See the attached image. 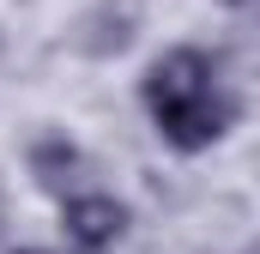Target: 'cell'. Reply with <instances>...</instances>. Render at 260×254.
Wrapping results in <instances>:
<instances>
[{
  "instance_id": "cell-1",
  "label": "cell",
  "mask_w": 260,
  "mask_h": 254,
  "mask_svg": "<svg viewBox=\"0 0 260 254\" xmlns=\"http://www.w3.org/2000/svg\"><path fill=\"white\" fill-rule=\"evenodd\" d=\"M139 109H145L151 133L182 157L224 145L230 127L242 121V97H236L224 61L200 43H170L139 73Z\"/></svg>"
},
{
  "instance_id": "cell-2",
  "label": "cell",
  "mask_w": 260,
  "mask_h": 254,
  "mask_svg": "<svg viewBox=\"0 0 260 254\" xmlns=\"http://www.w3.org/2000/svg\"><path fill=\"white\" fill-rule=\"evenodd\" d=\"M55 218H61V242L67 254H109L121 236H127L133 212L121 194H109L97 176L91 182H79L73 194H61L55 200Z\"/></svg>"
},
{
  "instance_id": "cell-3",
  "label": "cell",
  "mask_w": 260,
  "mask_h": 254,
  "mask_svg": "<svg viewBox=\"0 0 260 254\" xmlns=\"http://www.w3.org/2000/svg\"><path fill=\"white\" fill-rule=\"evenodd\" d=\"M133 37H139V6H133V0H91V6H79L73 24H67V43H73V55H85V61H115V55H127Z\"/></svg>"
},
{
  "instance_id": "cell-4",
  "label": "cell",
  "mask_w": 260,
  "mask_h": 254,
  "mask_svg": "<svg viewBox=\"0 0 260 254\" xmlns=\"http://www.w3.org/2000/svg\"><path fill=\"white\" fill-rule=\"evenodd\" d=\"M24 176H30L37 194L61 200V194H73L79 182H91L97 170H91V157H85V145H79L73 133H37V139L24 145Z\"/></svg>"
},
{
  "instance_id": "cell-5",
  "label": "cell",
  "mask_w": 260,
  "mask_h": 254,
  "mask_svg": "<svg viewBox=\"0 0 260 254\" xmlns=\"http://www.w3.org/2000/svg\"><path fill=\"white\" fill-rule=\"evenodd\" d=\"M12 254H61V248H37V242H30V248H12Z\"/></svg>"
},
{
  "instance_id": "cell-6",
  "label": "cell",
  "mask_w": 260,
  "mask_h": 254,
  "mask_svg": "<svg viewBox=\"0 0 260 254\" xmlns=\"http://www.w3.org/2000/svg\"><path fill=\"white\" fill-rule=\"evenodd\" d=\"M224 6H230V12H248V6H254V0H224Z\"/></svg>"
}]
</instances>
